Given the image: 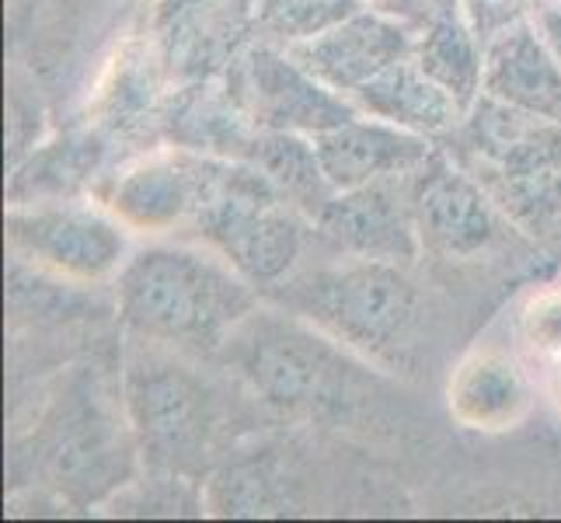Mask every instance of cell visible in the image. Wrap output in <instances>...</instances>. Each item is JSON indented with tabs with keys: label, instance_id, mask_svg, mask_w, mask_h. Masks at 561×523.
Segmentation results:
<instances>
[{
	"label": "cell",
	"instance_id": "obj_13",
	"mask_svg": "<svg viewBox=\"0 0 561 523\" xmlns=\"http://www.w3.org/2000/svg\"><path fill=\"white\" fill-rule=\"evenodd\" d=\"M447 405L463 430L502 433L524 422L534 405V387L510 349L478 345L450 374Z\"/></svg>",
	"mask_w": 561,
	"mask_h": 523
},
{
	"label": "cell",
	"instance_id": "obj_7",
	"mask_svg": "<svg viewBox=\"0 0 561 523\" xmlns=\"http://www.w3.org/2000/svg\"><path fill=\"white\" fill-rule=\"evenodd\" d=\"M244 109L262 129L318 137L363 115L353 99L321 84L294 56L276 46H255L244 60Z\"/></svg>",
	"mask_w": 561,
	"mask_h": 523
},
{
	"label": "cell",
	"instance_id": "obj_23",
	"mask_svg": "<svg viewBox=\"0 0 561 523\" xmlns=\"http://www.w3.org/2000/svg\"><path fill=\"white\" fill-rule=\"evenodd\" d=\"M366 8H374L380 14H391L412 29H422L425 22H430L436 0H366Z\"/></svg>",
	"mask_w": 561,
	"mask_h": 523
},
{
	"label": "cell",
	"instance_id": "obj_17",
	"mask_svg": "<svg viewBox=\"0 0 561 523\" xmlns=\"http://www.w3.org/2000/svg\"><path fill=\"white\" fill-rule=\"evenodd\" d=\"M412 60L447 88L460 109L468 112L481 94V64L485 56L478 53L474 32L463 18L457 0H436L430 22L415 35Z\"/></svg>",
	"mask_w": 561,
	"mask_h": 523
},
{
	"label": "cell",
	"instance_id": "obj_10",
	"mask_svg": "<svg viewBox=\"0 0 561 523\" xmlns=\"http://www.w3.org/2000/svg\"><path fill=\"white\" fill-rule=\"evenodd\" d=\"M206 154L179 147L153 154L115 179L108 192V213L123 227L147 230V235H164V230L192 224L206 200Z\"/></svg>",
	"mask_w": 561,
	"mask_h": 523
},
{
	"label": "cell",
	"instance_id": "obj_14",
	"mask_svg": "<svg viewBox=\"0 0 561 523\" xmlns=\"http://www.w3.org/2000/svg\"><path fill=\"white\" fill-rule=\"evenodd\" d=\"M481 94L561 126V64L527 25L492 38L481 64Z\"/></svg>",
	"mask_w": 561,
	"mask_h": 523
},
{
	"label": "cell",
	"instance_id": "obj_19",
	"mask_svg": "<svg viewBox=\"0 0 561 523\" xmlns=\"http://www.w3.org/2000/svg\"><path fill=\"white\" fill-rule=\"evenodd\" d=\"M492 203L537 245L561 251V168L540 171H495L471 168Z\"/></svg>",
	"mask_w": 561,
	"mask_h": 523
},
{
	"label": "cell",
	"instance_id": "obj_21",
	"mask_svg": "<svg viewBox=\"0 0 561 523\" xmlns=\"http://www.w3.org/2000/svg\"><path fill=\"white\" fill-rule=\"evenodd\" d=\"M363 8L366 0H251L259 29L283 46L321 35Z\"/></svg>",
	"mask_w": 561,
	"mask_h": 523
},
{
	"label": "cell",
	"instance_id": "obj_16",
	"mask_svg": "<svg viewBox=\"0 0 561 523\" xmlns=\"http://www.w3.org/2000/svg\"><path fill=\"white\" fill-rule=\"evenodd\" d=\"M353 105L363 115H374L380 123L419 133V137L450 133L468 115L454 94L439 81H433L412 56L377 73L370 84H363L353 94Z\"/></svg>",
	"mask_w": 561,
	"mask_h": 523
},
{
	"label": "cell",
	"instance_id": "obj_15",
	"mask_svg": "<svg viewBox=\"0 0 561 523\" xmlns=\"http://www.w3.org/2000/svg\"><path fill=\"white\" fill-rule=\"evenodd\" d=\"M161 129L179 150L244 161L262 126L251 120L241 99H230L227 91L213 84H196L171 99V105L161 112Z\"/></svg>",
	"mask_w": 561,
	"mask_h": 523
},
{
	"label": "cell",
	"instance_id": "obj_9",
	"mask_svg": "<svg viewBox=\"0 0 561 523\" xmlns=\"http://www.w3.org/2000/svg\"><path fill=\"white\" fill-rule=\"evenodd\" d=\"M129 412L150 457L192 464L209 436V401L199 380L175 363L133 366Z\"/></svg>",
	"mask_w": 561,
	"mask_h": 523
},
{
	"label": "cell",
	"instance_id": "obj_11",
	"mask_svg": "<svg viewBox=\"0 0 561 523\" xmlns=\"http://www.w3.org/2000/svg\"><path fill=\"white\" fill-rule=\"evenodd\" d=\"M394 182L401 179L335 192L318 213L321 235L356 259H380L398 265L415 262L422 241L412 220L409 192L401 200L394 192Z\"/></svg>",
	"mask_w": 561,
	"mask_h": 523
},
{
	"label": "cell",
	"instance_id": "obj_18",
	"mask_svg": "<svg viewBox=\"0 0 561 523\" xmlns=\"http://www.w3.org/2000/svg\"><path fill=\"white\" fill-rule=\"evenodd\" d=\"M244 161L259 168L262 179L311 220H318V213L335 196V189L324 179V168L318 161L314 137H304V133L259 129Z\"/></svg>",
	"mask_w": 561,
	"mask_h": 523
},
{
	"label": "cell",
	"instance_id": "obj_20",
	"mask_svg": "<svg viewBox=\"0 0 561 523\" xmlns=\"http://www.w3.org/2000/svg\"><path fill=\"white\" fill-rule=\"evenodd\" d=\"M102 150L105 147L94 137H64L60 144H49L14 174L11 203H56L70 196L77 185L88 182Z\"/></svg>",
	"mask_w": 561,
	"mask_h": 523
},
{
	"label": "cell",
	"instance_id": "obj_22",
	"mask_svg": "<svg viewBox=\"0 0 561 523\" xmlns=\"http://www.w3.org/2000/svg\"><path fill=\"white\" fill-rule=\"evenodd\" d=\"M516 336L537 360L554 363L561 356V286L534 289L516 315Z\"/></svg>",
	"mask_w": 561,
	"mask_h": 523
},
{
	"label": "cell",
	"instance_id": "obj_2",
	"mask_svg": "<svg viewBox=\"0 0 561 523\" xmlns=\"http://www.w3.org/2000/svg\"><path fill=\"white\" fill-rule=\"evenodd\" d=\"M192 227L251 286H279L304 251V213L248 161L209 158L206 200Z\"/></svg>",
	"mask_w": 561,
	"mask_h": 523
},
{
	"label": "cell",
	"instance_id": "obj_8",
	"mask_svg": "<svg viewBox=\"0 0 561 523\" xmlns=\"http://www.w3.org/2000/svg\"><path fill=\"white\" fill-rule=\"evenodd\" d=\"M286 53L304 70H311L321 84L353 99L377 73L394 67L398 60H409L415 53V29L391 14L363 8L359 14L324 29L321 35L289 43Z\"/></svg>",
	"mask_w": 561,
	"mask_h": 523
},
{
	"label": "cell",
	"instance_id": "obj_3",
	"mask_svg": "<svg viewBox=\"0 0 561 523\" xmlns=\"http://www.w3.org/2000/svg\"><path fill=\"white\" fill-rule=\"evenodd\" d=\"M332 342L335 339L311 332L297 321L251 311L230 332L224 349L227 363H234L238 374L268 405L304 412L335 405L350 391L353 371H359Z\"/></svg>",
	"mask_w": 561,
	"mask_h": 523
},
{
	"label": "cell",
	"instance_id": "obj_4",
	"mask_svg": "<svg viewBox=\"0 0 561 523\" xmlns=\"http://www.w3.org/2000/svg\"><path fill=\"white\" fill-rule=\"evenodd\" d=\"M289 304L324 336L359 353H383L419 321V289L398 262L356 259L324 269L289 289Z\"/></svg>",
	"mask_w": 561,
	"mask_h": 523
},
{
	"label": "cell",
	"instance_id": "obj_6",
	"mask_svg": "<svg viewBox=\"0 0 561 523\" xmlns=\"http://www.w3.org/2000/svg\"><path fill=\"white\" fill-rule=\"evenodd\" d=\"M409 206L422 248L447 262L478 259L499 238V206L485 185L439 154L409 174Z\"/></svg>",
	"mask_w": 561,
	"mask_h": 523
},
{
	"label": "cell",
	"instance_id": "obj_5",
	"mask_svg": "<svg viewBox=\"0 0 561 523\" xmlns=\"http://www.w3.org/2000/svg\"><path fill=\"white\" fill-rule=\"evenodd\" d=\"M8 241L38 269L73 283H102L126 265L123 224L84 206L11 203Z\"/></svg>",
	"mask_w": 561,
	"mask_h": 523
},
{
	"label": "cell",
	"instance_id": "obj_12",
	"mask_svg": "<svg viewBox=\"0 0 561 523\" xmlns=\"http://www.w3.org/2000/svg\"><path fill=\"white\" fill-rule=\"evenodd\" d=\"M324 179L335 192L374 185L387 179H409L433 158L430 137H419L380 120H350L314 137Z\"/></svg>",
	"mask_w": 561,
	"mask_h": 523
},
{
	"label": "cell",
	"instance_id": "obj_24",
	"mask_svg": "<svg viewBox=\"0 0 561 523\" xmlns=\"http://www.w3.org/2000/svg\"><path fill=\"white\" fill-rule=\"evenodd\" d=\"M548 395H551L554 412L561 416V356L551 363V374H548Z\"/></svg>",
	"mask_w": 561,
	"mask_h": 523
},
{
	"label": "cell",
	"instance_id": "obj_1",
	"mask_svg": "<svg viewBox=\"0 0 561 523\" xmlns=\"http://www.w3.org/2000/svg\"><path fill=\"white\" fill-rule=\"evenodd\" d=\"M251 311V283L196 248L153 245L119 269V315L153 342L217 349Z\"/></svg>",
	"mask_w": 561,
	"mask_h": 523
}]
</instances>
